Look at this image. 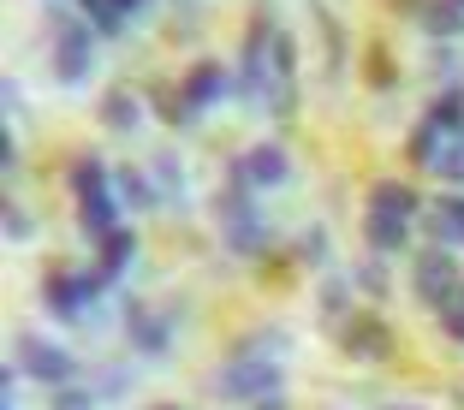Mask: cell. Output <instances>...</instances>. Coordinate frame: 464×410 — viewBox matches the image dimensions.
<instances>
[{
	"label": "cell",
	"instance_id": "obj_23",
	"mask_svg": "<svg viewBox=\"0 0 464 410\" xmlns=\"http://www.w3.org/2000/svg\"><path fill=\"white\" fill-rule=\"evenodd\" d=\"M268 72H274V78H292V72H298V42H292V30H274V42H268Z\"/></svg>",
	"mask_w": 464,
	"mask_h": 410
},
{
	"label": "cell",
	"instance_id": "obj_16",
	"mask_svg": "<svg viewBox=\"0 0 464 410\" xmlns=\"http://www.w3.org/2000/svg\"><path fill=\"white\" fill-rule=\"evenodd\" d=\"M102 119H108V131H137V125H143V101H137L131 90H108Z\"/></svg>",
	"mask_w": 464,
	"mask_h": 410
},
{
	"label": "cell",
	"instance_id": "obj_6",
	"mask_svg": "<svg viewBox=\"0 0 464 410\" xmlns=\"http://www.w3.org/2000/svg\"><path fill=\"white\" fill-rule=\"evenodd\" d=\"M102 286H108L102 273H54V280L42 286V298H48V310H54L60 321H83V310L96 303Z\"/></svg>",
	"mask_w": 464,
	"mask_h": 410
},
{
	"label": "cell",
	"instance_id": "obj_1",
	"mask_svg": "<svg viewBox=\"0 0 464 410\" xmlns=\"http://www.w3.org/2000/svg\"><path fill=\"white\" fill-rule=\"evenodd\" d=\"M280 386H286V375L274 357H232L215 369V393L227 405H262V398H280Z\"/></svg>",
	"mask_w": 464,
	"mask_h": 410
},
{
	"label": "cell",
	"instance_id": "obj_26",
	"mask_svg": "<svg viewBox=\"0 0 464 410\" xmlns=\"http://www.w3.org/2000/svg\"><path fill=\"white\" fill-rule=\"evenodd\" d=\"M286 351V333L280 328H262V333H250L245 345H238V357H280Z\"/></svg>",
	"mask_w": 464,
	"mask_h": 410
},
{
	"label": "cell",
	"instance_id": "obj_29",
	"mask_svg": "<svg viewBox=\"0 0 464 410\" xmlns=\"http://www.w3.org/2000/svg\"><path fill=\"white\" fill-rule=\"evenodd\" d=\"M352 291H345V280H328V286H322V315H334V321H352Z\"/></svg>",
	"mask_w": 464,
	"mask_h": 410
},
{
	"label": "cell",
	"instance_id": "obj_2",
	"mask_svg": "<svg viewBox=\"0 0 464 410\" xmlns=\"http://www.w3.org/2000/svg\"><path fill=\"white\" fill-rule=\"evenodd\" d=\"M220 238H227L232 256H262L268 250V220H262V208L250 203V185H232V191H220Z\"/></svg>",
	"mask_w": 464,
	"mask_h": 410
},
{
	"label": "cell",
	"instance_id": "obj_32",
	"mask_svg": "<svg viewBox=\"0 0 464 410\" xmlns=\"http://www.w3.org/2000/svg\"><path fill=\"white\" fill-rule=\"evenodd\" d=\"M90 386H66V393H60V410H90Z\"/></svg>",
	"mask_w": 464,
	"mask_h": 410
},
{
	"label": "cell",
	"instance_id": "obj_14",
	"mask_svg": "<svg viewBox=\"0 0 464 410\" xmlns=\"http://www.w3.org/2000/svg\"><path fill=\"white\" fill-rule=\"evenodd\" d=\"M417 30H429L435 42L464 36V6H452V0H429L423 13H417Z\"/></svg>",
	"mask_w": 464,
	"mask_h": 410
},
{
	"label": "cell",
	"instance_id": "obj_9",
	"mask_svg": "<svg viewBox=\"0 0 464 410\" xmlns=\"http://www.w3.org/2000/svg\"><path fill=\"white\" fill-rule=\"evenodd\" d=\"M227 96H232V72L220 66V60H197L191 78H185V101L203 113V108H215V101H227Z\"/></svg>",
	"mask_w": 464,
	"mask_h": 410
},
{
	"label": "cell",
	"instance_id": "obj_22",
	"mask_svg": "<svg viewBox=\"0 0 464 410\" xmlns=\"http://www.w3.org/2000/svg\"><path fill=\"white\" fill-rule=\"evenodd\" d=\"M440 143H447V131H440L435 119H423V125H417V131H411V143H405V149H411V161H423V167H435Z\"/></svg>",
	"mask_w": 464,
	"mask_h": 410
},
{
	"label": "cell",
	"instance_id": "obj_18",
	"mask_svg": "<svg viewBox=\"0 0 464 410\" xmlns=\"http://www.w3.org/2000/svg\"><path fill=\"white\" fill-rule=\"evenodd\" d=\"M108 185H113V173H108V161H102V155H78V161H72V191H78V196L108 191Z\"/></svg>",
	"mask_w": 464,
	"mask_h": 410
},
{
	"label": "cell",
	"instance_id": "obj_35",
	"mask_svg": "<svg viewBox=\"0 0 464 410\" xmlns=\"http://www.w3.org/2000/svg\"><path fill=\"white\" fill-rule=\"evenodd\" d=\"M143 6H150V0H113V13H120V18H137Z\"/></svg>",
	"mask_w": 464,
	"mask_h": 410
},
{
	"label": "cell",
	"instance_id": "obj_21",
	"mask_svg": "<svg viewBox=\"0 0 464 410\" xmlns=\"http://www.w3.org/2000/svg\"><path fill=\"white\" fill-rule=\"evenodd\" d=\"M429 173L464 185V131H447V143H440V155H435V167H429Z\"/></svg>",
	"mask_w": 464,
	"mask_h": 410
},
{
	"label": "cell",
	"instance_id": "obj_12",
	"mask_svg": "<svg viewBox=\"0 0 464 410\" xmlns=\"http://www.w3.org/2000/svg\"><path fill=\"white\" fill-rule=\"evenodd\" d=\"M363 238H369V250H375V256H399V250L411 244L405 220H399V215H382V208H369V215H363Z\"/></svg>",
	"mask_w": 464,
	"mask_h": 410
},
{
	"label": "cell",
	"instance_id": "obj_33",
	"mask_svg": "<svg viewBox=\"0 0 464 410\" xmlns=\"http://www.w3.org/2000/svg\"><path fill=\"white\" fill-rule=\"evenodd\" d=\"M0 167H6V173H18V143H13V131L0 137Z\"/></svg>",
	"mask_w": 464,
	"mask_h": 410
},
{
	"label": "cell",
	"instance_id": "obj_13",
	"mask_svg": "<svg viewBox=\"0 0 464 410\" xmlns=\"http://www.w3.org/2000/svg\"><path fill=\"white\" fill-rule=\"evenodd\" d=\"M369 208H382V215L411 220L417 208H423V196L411 191V185H399V178H382V185H369Z\"/></svg>",
	"mask_w": 464,
	"mask_h": 410
},
{
	"label": "cell",
	"instance_id": "obj_34",
	"mask_svg": "<svg viewBox=\"0 0 464 410\" xmlns=\"http://www.w3.org/2000/svg\"><path fill=\"white\" fill-rule=\"evenodd\" d=\"M96 393H125V369H108V375L96 381Z\"/></svg>",
	"mask_w": 464,
	"mask_h": 410
},
{
	"label": "cell",
	"instance_id": "obj_5",
	"mask_svg": "<svg viewBox=\"0 0 464 410\" xmlns=\"http://www.w3.org/2000/svg\"><path fill=\"white\" fill-rule=\"evenodd\" d=\"M411 291H417V303H429V310H447V303L459 298V262H452L447 250H417V256H411Z\"/></svg>",
	"mask_w": 464,
	"mask_h": 410
},
{
	"label": "cell",
	"instance_id": "obj_36",
	"mask_svg": "<svg viewBox=\"0 0 464 410\" xmlns=\"http://www.w3.org/2000/svg\"><path fill=\"white\" fill-rule=\"evenodd\" d=\"M250 410H292L286 398H262V405H250Z\"/></svg>",
	"mask_w": 464,
	"mask_h": 410
},
{
	"label": "cell",
	"instance_id": "obj_28",
	"mask_svg": "<svg viewBox=\"0 0 464 410\" xmlns=\"http://www.w3.org/2000/svg\"><path fill=\"white\" fill-rule=\"evenodd\" d=\"M369 83H375V90H393L399 83V72H393V54H387V48H369Z\"/></svg>",
	"mask_w": 464,
	"mask_h": 410
},
{
	"label": "cell",
	"instance_id": "obj_27",
	"mask_svg": "<svg viewBox=\"0 0 464 410\" xmlns=\"http://www.w3.org/2000/svg\"><path fill=\"white\" fill-rule=\"evenodd\" d=\"M357 286L369 291V298H387V268H382V256H369V262H357V273H352Z\"/></svg>",
	"mask_w": 464,
	"mask_h": 410
},
{
	"label": "cell",
	"instance_id": "obj_7",
	"mask_svg": "<svg viewBox=\"0 0 464 410\" xmlns=\"http://www.w3.org/2000/svg\"><path fill=\"white\" fill-rule=\"evenodd\" d=\"M292 178V155L280 143H256L245 161L232 167V185H250V191H274V185H286Z\"/></svg>",
	"mask_w": 464,
	"mask_h": 410
},
{
	"label": "cell",
	"instance_id": "obj_30",
	"mask_svg": "<svg viewBox=\"0 0 464 410\" xmlns=\"http://www.w3.org/2000/svg\"><path fill=\"white\" fill-rule=\"evenodd\" d=\"M6 238H13V244H30V238H36V220H30V208L6 203Z\"/></svg>",
	"mask_w": 464,
	"mask_h": 410
},
{
	"label": "cell",
	"instance_id": "obj_15",
	"mask_svg": "<svg viewBox=\"0 0 464 410\" xmlns=\"http://www.w3.org/2000/svg\"><path fill=\"white\" fill-rule=\"evenodd\" d=\"M113 196H120L125 208H155V203H161L155 178L150 173H131V167H125V173H113Z\"/></svg>",
	"mask_w": 464,
	"mask_h": 410
},
{
	"label": "cell",
	"instance_id": "obj_31",
	"mask_svg": "<svg viewBox=\"0 0 464 410\" xmlns=\"http://www.w3.org/2000/svg\"><path fill=\"white\" fill-rule=\"evenodd\" d=\"M440 328H447V339H452V345H464V303H459V298L440 310Z\"/></svg>",
	"mask_w": 464,
	"mask_h": 410
},
{
	"label": "cell",
	"instance_id": "obj_25",
	"mask_svg": "<svg viewBox=\"0 0 464 410\" xmlns=\"http://www.w3.org/2000/svg\"><path fill=\"white\" fill-rule=\"evenodd\" d=\"M429 119H435L440 131H464V90H447V96L429 108Z\"/></svg>",
	"mask_w": 464,
	"mask_h": 410
},
{
	"label": "cell",
	"instance_id": "obj_20",
	"mask_svg": "<svg viewBox=\"0 0 464 410\" xmlns=\"http://www.w3.org/2000/svg\"><path fill=\"white\" fill-rule=\"evenodd\" d=\"M150 178H155V191H161V203H185V173H179L173 155H155Z\"/></svg>",
	"mask_w": 464,
	"mask_h": 410
},
{
	"label": "cell",
	"instance_id": "obj_3",
	"mask_svg": "<svg viewBox=\"0 0 464 410\" xmlns=\"http://www.w3.org/2000/svg\"><path fill=\"white\" fill-rule=\"evenodd\" d=\"M54 72H60L66 90H83V83H90V72H96V36H90L83 18L54 13Z\"/></svg>",
	"mask_w": 464,
	"mask_h": 410
},
{
	"label": "cell",
	"instance_id": "obj_38",
	"mask_svg": "<svg viewBox=\"0 0 464 410\" xmlns=\"http://www.w3.org/2000/svg\"><path fill=\"white\" fill-rule=\"evenodd\" d=\"M393 410H411V405H393Z\"/></svg>",
	"mask_w": 464,
	"mask_h": 410
},
{
	"label": "cell",
	"instance_id": "obj_8",
	"mask_svg": "<svg viewBox=\"0 0 464 410\" xmlns=\"http://www.w3.org/2000/svg\"><path fill=\"white\" fill-rule=\"evenodd\" d=\"M399 351L393 328H387L382 315H352L345 321V357H357V363H387V357Z\"/></svg>",
	"mask_w": 464,
	"mask_h": 410
},
{
	"label": "cell",
	"instance_id": "obj_19",
	"mask_svg": "<svg viewBox=\"0 0 464 410\" xmlns=\"http://www.w3.org/2000/svg\"><path fill=\"white\" fill-rule=\"evenodd\" d=\"M429 220H435L440 244H464V196H447V203L429 208Z\"/></svg>",
	"mask_w": 464,
	"mask_h": 410
},
{
	"label": "cell",
	"instance_id": "obj_24",
	"mask_svg": "<svg viewBox=\"0 0 464 410\" xmlns=\"http://www.w3.org/2000/svg\"><path fill=\"white\" fill-rule=\"evenodd\" d=\"M298 262H310V268H328V262H334V238L322 233V226H310V233L298 238Z\"/></svg>",
	"mask_w": 464,
	"mask_h": 410
},
{
	"label": "cell",
	"instance_id": "obj_4",
	"mask_svg": "<svg viewBox=\"0 0 464 410\" xmlns=\"http://www.w3.org/2000/svg\"><path fill=\"white\" fill-rule=\"evenodd\" d=\"M13 351H18V369H24L30 381H42V386H72V381H78V357H72L66 345H54V339L18 333Z\"/></svg>",
	"mask_w": 464,
	"mask_h": 410
},
{
	"label": "cell",
	"instance_id": "obj_37",
	"mask_svg": "<svg viewBox=\"0 0 464 410\" xmlns=\"http://www.w3.org/2000/svg\"><path fill=\"white\" fill-rule=\"evenodd\" d=\"M155 410H179V405H155Z\"/></svg>",
	"mask_w": 464,
	"mask_h": 410
},
{
	"label": "cell",
	"instance_id": "obj_11",
	"mask_svg": "<svg viewBox=\"0 0 464 410\" xmlns=\"http://www.w3.org/2000/svg\"><path fill=\"white\" fill-rule=\"evenodd\" d=\"M125 333L143 357H167V315H155L150 303H131L125 310Z\"/></svg>",
	"mask_w": 464,
	"mask_h": 410
},
{
	"label": "cell",
	"instance_id": "obj_10",
	"mask_svg": "<svg viewBox=\"0 0 464 410\" xmlns=\"http://www.w3.org/2000/svg\"><path fill=\"white\" fill-rule=\"evenodd\" d=\"M78 226H83V238H96V244L120 233V196H113V185H108V191L78 196Z\"/></svg>",
	"mask_w": 464,
	"mask_h": 410
},
{
	"label": "cell",
	"instance_id": "obj_17",
	"mask_svg": "<svg viewBox=\"0 0 464 410\" xmlns=\"http://www.w3.org/2000/svg\"><path fill=\"white\" fill-rule=\"evenodd\" d=\"M131 256H137V238L125 233V226H120L113 238H102V280L113 286V280H120V273L131 268Z\"/></svg>",
	"mask_w": 464,
	"mask_h": 410
},
{
	"label": "cell",
	"instance_id": "obj_39",
	"mask_svg": "<svg viewBox=\"0 0 464 410\" xmlns=\"http://www.w3.org/2000/svg\"><path fill=\"white\" fill-rule=\"evenodd\" d=\"M83 6H96V0H83Z\"/></svg>",
	"mask_w": 464,
	"mask_h": 410
}]
</instances>
